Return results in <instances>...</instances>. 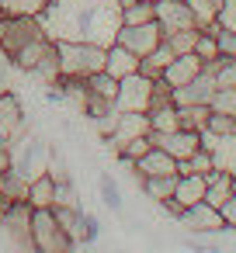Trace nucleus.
<instances>
[{"instance_id":"obj_1","label":"nucleus","mask_w":236,"mask_h":253,"mask_svg":"<svg viewBox=\"0 0 236 253\" xmlns=\"http://www.w3.org/2000/svg\"><path fill=\"white\" fill-rule=\"evenodd\" d=\"M104 45L84 42V39H56V56H59V77L70 80H87L91 73L104 70Z\"/></svg>"},{"instance_id":"obj_2","label":"nucleus","mask_w":236,"mask_h":253,"mask_svg":"<svg viewBox=\"0 0 236 253\" xmlns=\"http://www.w3.org/2000/svg\"><path fill=\"white\" fill-rule=\"evenodd\" d=\"M32 250L39 253H66L73 250V239L63 232L52 208H32Z\"/></svg>"},{"instance_id":"obj_3","label":"nucleus","mask_w":236,"mask_h":253,"mask_svg":"<svg viewBox=\"0 0 236 253\" xmlns=\"http://www.w3.org/2000/svg\"><path fill=\"white\" fill-rule=\"evenodd\" d=\"M115 108L118 111H149L153 108V77L146 73H129L118 80V94H115Z\"/></svg>"},{"instance_id":"obj_4","label":"nucleus","mask_w":236,"mask_h":253,"mask_svg":"<svg viewBox=\"0 0 236 253\" xmlns=\"http://www.w3.org/2000/svg\"><path fill=\"white\" fill-rule=\"evenodd\" d=\"M115 42H122L125 49H132V52L142 59V56H149V52L163 42V28H160V21H146V25H122Z\"/></svg>"},{"instance_id":"obj_5","label":"nucleus","mask_w":236,"mask_h":253,"mask_svg":"<svg viewBox=\"0 0 236 253\" xmlns=\"http://www.w3.org/2000/svg\"><path fill=\"white\" fill-rule=\"evenodd\" d=\"M149 139H153V146H160V149H167L177 163L181 160H188L191 153H198L201 149V132L198 128H174V132H149Z\"/></svg>"},{"instance_id":"obj_6","label":"nucleus","mask_w":236,"mask_h":253,"mask_svg":"<svg viewBox=\"0 0 236 253\" xmlns=\"http://www.w3.org/2000/svg\"><path fill=\"white\" fill-rule=\"evenodd\" d=\"M177 222H181L188 232H198V236H215V232H222V229H226L222 211H219V208H212L208 201H198V205L184 208V211L177 215Z\"/></svg>"},{"instance_id":"obj_7","label":"nucleus","mask_w":236,"mask_h":253,"mask_svg":"<svg viewBox=\"0 0 236 253\" xmlns=\"http://www.w3.org/2000/svg\"><path fill=\"white\" fill-rule=\"evenodd\" d=\"M212 94H215V77H212V70L205 66L191 84L174 87V90H170V101H174V108H184V104H208Z\"/></svg>"},{"instance_id":"obj_8","label":"nucleus","mask_w":236,"mask_h":253,"mask_svg":"<svg viewBox=\"0 0 236 253\" xmlns=\"http://www.w3.org/2000/svg\"><path fill=\"white\" fill-rule=\"evenodd\" d=\"M25 132V104L14 97V90L0 94V142H14Z\"/></svg>"},{"instance_id":"obj_9","label":"nucleus","mask_w":236,"mask_h":253,"mask_svg":"<svg viewBox=\"0 0 236 253\" xmlns=\"http://www.w3.org/2000/svg\"><path fill=\"white\" fill-rule=\"evenodd\" d=\"M136 135H149V115L146 111H118V125H115V132L104 139L115 153L129 142V139H136Z\"/></svg>"},{"instance_id":"obj_10","label":"nucleus","mask_w":236,"mask_h":253,"mask_svg":"<svg viewBox=\"0 0 236 253\" xmlns=\"http://www.w3.org/2000/svg\"><path fill=\"white\" fill-rule=\"evenodd\" d=\"M42 35H46L42 18H7V32H4V39H0V45H4L7 52H14V49H21L25 42L42 39Z\"/></svg>"},{"instance_id":"obj_11","label":"nucleus","mask_w":236,"mask_h":253,"mask_svg":"<svg viewBox=\"0 0 236 253\" xmlns=\"http://www.w3.org/2000/svg\"><path fill=\"white\" fill-rule=\"evenodd\" d=\"M156 21H160L163 35L181 32V28H194V14L188 7V0H156Z\"/></svg>"},{"instance_id":"obj_12","label":"nucleus","mask_w":236,"mask_h":253,"mask_svg":"<svg viewBox=\"0 0 236 253\" xmlns=\"http://www.w3.org/2000/svg\"><path fill=\"white\" fill-rule=\"evenodd\" d=\"M205 70V63H201V56H194V52H184V56H174L170 63H167V70H163V80L170 84V90L174 87H184V84H191L198 73Z\"/></svg>"},{"instance_id":"obj_13","label":"nucleus","mask_w":236,"mask_h":253,"mask_svg":"<svg viewBox=\"0 0 236 253\" xmlns=\"http://www.w3.org/2000/svg\"><path fill=\"white\" fill-rule=\"evenodd\" d=\"M52 49V39L49 35H42V39H32V42H25L21 49H14L11 52V66L14 70H21V73H35V66L42 63V56Z\"/></svg>"},{"instance_id":"obj_14","label":"nucleus","mask_w":236,"mask_h":253,"mask_svg":"<svg viewBox=\"0 0 236 253\" xmlns=\"http://www.w3.org/2000/svg\"><path fill=\"white\" fill-rule=\"evenodd\" d=\"M167 173H177V160L160 146H153L146 156L136 160V177H167Z\"/></svg>"},{"instance_id":"obj_15","label":"nucleus","mask_w":236,"mask_h":253,"mask_svg":"<svg viewBox=\"0 0 236 253\" xmlns=\"http://www.w3.org/2000/svg\"><path fill=\"white\" fill-rule=\"evenodd\" d=\"M136 70H139V56L132 49H125L122 42H111L108 52H104V73H111L115 80H122V77H129Z\"/></svg>"},{"instance_id":"obj_16","label":"nucleus","mask_w":236,"mask_h":253,"mask_svg":"<svg viewBox=\"0 0 236 253\" xmlns=\"http://www.w3.org/2000/svg\"><path fill=\"white\" fill-rule=\"evenodd\" d=\"M205 191H208V180H205V173H177L174 201H177L181 208H191V205L205 201Z\"/></svg>"},{"instance_id":"obj_17","label":"nucleus","mask_w":236,"mask_h":253,"mask_svg":"<svg viewBox=\"0 0 236 253\" xmlns=\"http://www.w3.org/2000/svg\"><path fill=\"white\" fill-rule=\"evenodd\" d=\"M52 211H56V218H59V225H63V232L73 239V246H80V243H87V229H84V208L80 205H52Z\"/></svg>"},{"instance_id":"obj_18","label":"nucleus","mask_w":236,"mask_h":253,"mask_svg":"<svg viewBox=\"0 0 236 253\" xmlns=\"http://www.w3.org/2000/svg\"><path fill=\"white\" fill-rule=\"evenodd\" d=\"M205 180H208L205 201H208L212 208H222V205L229 201V194L236 191V177H229V173H222V170H215V167L205 173Z\"/></svg>"},{"instance_id":"obj_19","label":"nucleus","mask_w":236,"mask_h":253,"mask_svg":"<svg viewBox=\"0 0 236 253\" xmlns=\"http://www.w3.org/2000/svg\"><path fill=\"white\" fill-rule=\"evenodd\" d=\"M25 201L32 208H52L56 205V180L49 173H39L28 180V191H25Z\"/></svg>"},{"instance_id":"obj_20","label":"nucleus","mask_w":236,"mask_h":253,"mask_svg":"<svg viewBox=\"0 0 236 253\" xmlns=\"http://www.w3.org/2000/svg\"><path fill=\"white\" fill-rule=\"evenodd\" d=\"M208 153H212V167H215V170L236 177V132H233V135H219Z\"/></svg>"},{"instance_id":"obj_21","label":"nucleus","mask_w":236,"mask_h":253,"mask_svg":"<svg viewBox=\"0 0 236 253\" xmlns=\"http://www.w3.org/2000/svg\"><path fill=\"white\" fill-rule=\"evenodd\" d=\"M146 115H149V132H174V128H181V118H177V108H174V101L153 104Z\"/></svg>"},{"instance_id":"obj_22","label":"nucleus","mask_w":236,"mask_h":253,"mask_svg":"<svg viewBox=\"0 0 236 253\" xmlns=\"http://www.w3.org/2000/svg\"><path fill=\"white\" fill-rule=\"evenodd\" d=\"M49 0H0V14L4 18H42Z\"/></svg>"},{"instance_id":"obj_23","label":"nucleus","mask_w":236,"mask_h":253,"mask_svg":"<svg viewBox=\"0 0 236 253\" xmlns=\"http://www.w3.org/2000/svg\"><path fill=\"white\" fill-rule=\"evenodd\" d=\"M170 59H174V49H170L167 42H160L149 56H142V59H139V73H146V77H153V80H156V77H163V70H167V63H170Z\"/></svg>"},{"instance_id":"obj_24","label":"nucleus","mask_w":236,"mask_h":253,"mask_svg":"<svg viewBox=\"0 0 236 253\" xmlns=\"http://www.w3.org/2000/svg\"><path fill=\"white\" fill-rule=\"evenodd\" d=\"M142 180V194L153 198L156 205H163L167 198H174V187H177V173H167V177H139Z\"/></svg>"},{"instance_id":"obj_25","label":"nucleus","mask_w":236,"mask_h":253,"mask_svg":"<svg viewBox=\"0 0 236 253\" xmlns=\"http://www.w3.org/2000/svg\"><path fill=\"white\" fill-rule=\"evenodd\" d=\"M84 87H87V94H94V97H104V101H115V94H118V80H115L111 73H104V70L91 73V77L84 80Z\"/></svg>"},{"instance_id":"obj_26","label":"nucleus","mask_w":236,"mask_h":253,"mask_svg":"<svg viewBox=\"0 0 236 253\" xmlns=\"http://www.w3.org/2000/svg\"><path fill=\"white\" fill-rule=\"evenodd\" d=\"M194 56H201V63L208 66V63H215L222 52H219V39H215V32H208V28H198V39H194Z\"/></svg>"},{"instance_id":"obj_27","label":"nucleus","mask_w":236,"mask_h":253,"mask_svg":"<svg viewBox=\"0 0 236 253\" xmlns=\"http://www.w3.org/2000/svg\"><path fill=\"white\" fill-rule=\"evenodd\" d=\"M208 115H212V108L208 104H184V108H177V118H181V128H205V122H208Z\"/></svg>"},{"instance_id":"obj_28","label":"nucleus","mask_w":236,"mask_h":253,"mask_svg":"<svg viewBox=\"0 0 236 253\" xmlns=\"http://www.w3.org/2000/svg\"><path fill=\"white\" fill-rule=\"evenodd\" d=\"M146 21H156V4L136 0V4L122 7V25H146Z\"/></svg>"},{"instance_id":"obj_29","label":"nucleus","mask_w":236,"mask_h":253,"mask_svg":"<svg viewBox=\"0 0 236 253\" xmlns=\"http://www.w3.org/2000/svg\"><path fill=\"white\" fill-rule=\"evenodd\" d=\"M194 39H198V28H181V32H170V35H163V42L174 49V56L194 52Z\"/></svg>"},{"instance_id":"obj_30","label":"nucleus","mask_w":236,"mask_h":253,"mask_svg":"<svg viewBox=\"0 0 236 253\" xmlns=\"http://www.w3.org/2000/svg\"><path fill=\"white\" fill-rule=\"evenodd\" d=\"M212 170V153L201 146L198 153H191L188 160H181L177 163V173H208Z\"/></svg>"},{"instance_id":"obj_31","label":"nucleus","mask_w":236,"mask_h":253,"mask_svg":"<svg viewBox=\"0 0 236 253\" xmlns=\"http://www.w3.org/2000/svg\"><path fill=\"white\" fill-rule=\"evenodd\" d=\"M208 108L212 111H222V115H236V87H215Z\"/></svg>"},{"instance_id":"obj_32","label":"nucleus","mask_w":236,"mask_h":253,"mask_svg":"<svg viewBox=\"0 0 236 253\" xmlns=\"http://www.w3.org/2000/svg\"><path fill=\"white\" fill-rule=\"evenodd\" d=\"M149 149H153V139H149V135H136V139H129V142L118 149V160H132V163H136V160L146 156Z\"/></svg>"},{"instance_id":"obj_33","label":"nucleus","mask_w":236,"mask_h":253,"mask_svg":"<svg viewBox=\"0 0 236 253\" xmlns=\"http://www.w3.org/2000/svg\"><path fill=\"white\" fill-rule=\"evenodd\" d=\"M205 132H212V135H233V132H236V115L212 111L208 122H205Z\"/></svg>"},{"instance_id":"obj_34","label":"nucleus","mask_w":236,"mask_h":253,"mask_svg":"<svg viewBox=\"0 0 236 253\" xmlns=\"http://www.w3.org/2000/svg\"><path fill=\"white\" fill-rule=\"evenodd\" d=\"M188 7L194 14V28H208L215 21V4L212 0H188Z\"/></svg>"},{"instance_id":"obj_35","label":"nucleus","mask_w":236,"mask_h":253,"mask_svg":"<svg viewBox=\"0 0 236 253\" xmlns=\"http://www.w3.org/2000/svg\"><path fill=\"white\" fill-rule=\"evenodd\" d=\"M215 25L222 32H236V0H222L215 7Z\"/></svg>"},{"instance_id":"obj_36","label":"nucleus","mask_w":236,"mask_h":253,"mask_svg":"<svg viewBox=\"0 0 236 253\" xmlns=\"http://www.w3.org/2000/svg\"><path fill=\"white\" fill-rule=\"evenodd\" d=\"M101 198H104V205H108V208H118V205H122V191H118V184H115V177H111V173H104V177H101Z\"/></svg>"},{"instance_id":"obj_37","label":"nucleus","mask_w":236,"mask_h":253,"mask_svg":"<svg viewBox=\"0 0 236 253\" xmlns=\"http://www.w3.org/2000/svg\"><path fill=\"white\" fill-rule=\"evenodd\" d=\"M219 211H222V222H226V229H236V191L229 194V201H226Z\"/></svg>"},{"instance_id":"obj_38","label":"nucleus","mask_w":236,"mask_h":253,"mask_svg":"<svg viewBox=\"0 0 236 253\" xmlns=\"http://www.w3.org/2000/svg\"><path fill=\"white\" fill-rule=\"evenodd\" d=\"M212 4H215V7H219V4H222V0H212Z\"/></svg>"},{"instance_id":"obj_39","label":"nucleus","mask_w":236,"mask_h":253,"mask_svg":"<svg viewBox=\"0 0 236 253\" xmlns=\"http://www.w3.org/2000/svg\"><path fill=\"white\" fill-rule=\"evenodd\" d=\"M146 4H156V0H146Z\"/></svg>"},{"instance_id":"obj_40","label":"nucleus","mask_w":236,"mask_h":253,"mask_svg":"<svg viewBox=\"0 0 236 253\" xmlns=\"http://www.w3.org/2000/svg\"><path fill=\"white\" fill-rule=\"evenodd\" d=\"M49 4H52V0H49Z\"/></svg>"}]
</instances>
